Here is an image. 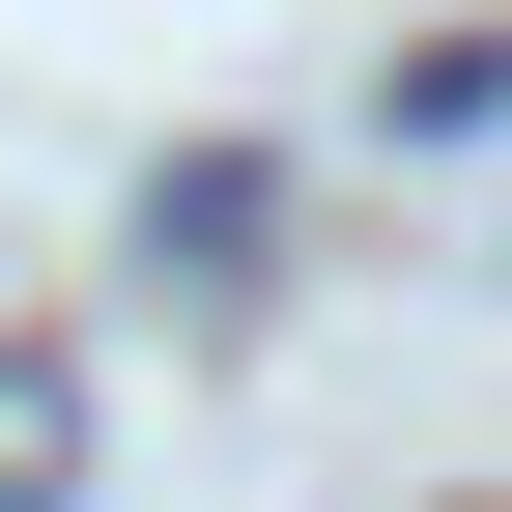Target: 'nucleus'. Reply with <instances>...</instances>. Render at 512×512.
<instances>
[{"label": "nucleus", "instance_id": "f257e3e1", "mask_svg": "<svg viewBox=\"0 0 512 512\" xmlns=\"http://www.w3.org/2000/svg\"><path fill=\"white\" fill-rule=\"evenodd\" d=\"M57 484H86V370H57V342H0V512H57Z\"/></svg>", "mask_w": 512, "mask_h": 512}]
</instances>
